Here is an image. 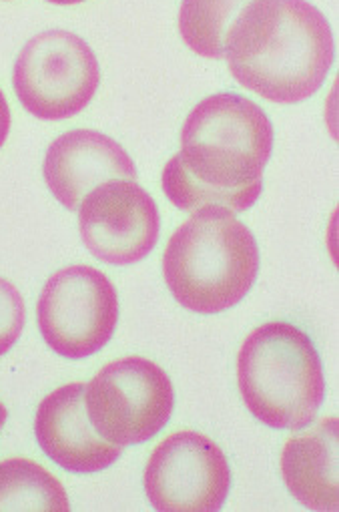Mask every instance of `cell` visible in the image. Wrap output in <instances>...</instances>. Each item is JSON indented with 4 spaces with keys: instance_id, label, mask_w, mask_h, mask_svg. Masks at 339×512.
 Instances as JSON below:
<instances>
[{
    "instance_id": "cell-9",
    "label": "cell",
    "mask_w": 339,
    "mask_h": 512,
    "mask_svg": "<svg viewBox=\"0 0 339 512\" xmlns=\"http://www.w3.org/2000/svg\"><path fill=\"white\" fill-rule=\"evenodd\" d=\"M161 219L155 199L137 181L97 185L79 205L85 247L111 266H131L155 249Z\"/></svg>"
},
{
    "instance_id": "cell-17",
    "label": "cell",
    "mask_w": 339,
    "mask_h": 512,
    "mask_svg": "<svg viewBox=\"0 0 339 512\" xmlns=\"http://www.w3.org/2000/svg\"><path fill=\"white\" fill-rule=\"evenodd\" d=\"M51 5H61V7H71V5H79L85 3V0H47Z\"/></svg>"
},
{
    "instance_id": "cell-3",
    "label": "cell",
    "mask_w": 339,
    "mask_h": 512,
    "mask_svg": "<svg viewBox=\"0 0 339 512\" xmlns=\"http://www.w3.org/2000/svg\"><path fill=\"white\" fill-rule=\"evenodd\" d=\"M259 274L251 229L221 205L197 209L171 235L163 276L171 296L189 312L221 314L237 306Z\"/></svg>"
},
{
    "instance_id": "cell-1",
    "label": "cell",
    "mask_w": 339,
    "mask_h": 512,
    "mask_svg": "<svg viewBox=\"0 0 339 512\" xmlns=\"http://www.w3.org/2000/svg\"><path fill=\"white\" fill-rule=\"evenodd\" d=\"M273 151L265 111L237 93L203 99L181 129V151L161 175L167 199L181 211L221 205L247 211L263 191V169Z\"/></svg>"
},
{
    "instance_id": "cell-13",
    "label": "cell",
    "mask_w": 339,
    "mask_h": 512,
    "mask_svg": "<svg viewBox=\"0 0 339 512\" xmlns=\"http://www.w3.org/2000/svg\"><path fill=\"white\" fill-rule=\"evenodd\" d=\"M69 508L65 486L45 466L29 458L0 462V512H67Z\"/></svg>"
},
{
    "instance_id": "cell-5",
    "label": "cell",
    "mask_w": 339,
    "mask_h": 512,
    "mask_svg": "<svg viewBox=\"0 0 339 512\" xmlns=\"http://www.w3.org/2000/svg\"><path fill=\"white\" fill-rule=\"evenodd\" d=\"M85 402L95 432L123 448L143 444L167 426L175 392L161 366L129 356L101 368L85 388Z\"/></svg>"
},
{
    "instance_id": "cell-2",
    "label": "cell",
    "mask_w": 339,
    "mask_h": 512,
    "mask_svg": "<svg viewBox=\"0 0 339 512\" xmlns=\"http://www.w3.org/2000/svg\"><path fill=\"white\" fill-rule=\"evenodd\" d=\"M333 55L331 27L307 0H251L225 43L237 83L279 105L313 97L329 75Z\"/></svg>"
},
{
    "instance_id": "cell-4",
    "label": "cell",
    "mask_w": 339,
    "mask_h": 512,
    "mask_svg": "<svg viewBox=\"0 0 339 512\" xmlns=\"http://www.w3.org/2000/svg\"><path fill=\"white\" fill-rule=\"evenodd\" d=\"M237 382L247 410L275 430L309 426L325 398L321 358L309 336L287 322L263 324L245 338Z\"/></svg>"
},
{
    "instance_id": "cell-8",
    "label": "cell",
    "mask_w": 339,
    "mask_h": 512,
    "mask_svg": "<svg viewBox=\"0 0 339 512\" xmlns=\"http://www.w3.org/2000/svg\"><path fill=\"white\" fill-rule=\"evenodd\" d=\"M145 494L161 512H215L231 488L225 452L193 430L167 436L145 466Z\"/></svg>"
},
{
    "instance_id": "cell-6",
    "label": "cell",
    "mask_w": 339,
    "mask_h": 512,
    "mask_svg": "<svg viewBox=\"0 0 339 512\" xmlns=\"http://www.w3.org/2000/svg\"><path fill=\"white\" fill-rule=\"evenodd\" d=\"M101 83L93 49L69 31L33 37L13 69V87L21 105L45 121L79 115L93 101Z\"/></svg>"
},
{
    "instance_id": "cell-7",
    "label": "cell",
    "mask_w": 339,
    "mask_h": 512,
    "mask_svg": "<svg viewBox=\"0 0 339 512\" xmlns=\"http://www.w3.org/2000/svg\"><path fill=\"white\" fill-rule=\"evenodd\" d=\"M37 322L47 346L69 360L103 350L119 322V298L113 282L91 266L59 270L45 284Z\"/></svg>"
},
{
    "instance_id": "cell-14",
    "label": "cell",
    "mask_w": 339,
    "mask_h": 512,
    "mask_svg": "<svg viewBox=\"0 0 339 512\" xmlns=\"http://www.w3.org/2000/svg\"><path fill=\"white\" fill-rule=\"evenodd\" d=\"M249 3L251 0H183L179 33L199 57L225 59L227 35Z\"/></svg>"
},
{
    "instance_id": "cell-15",
    "label": "cell",
    "mask_w": 339,
    "mask_h": 512,
    "mask_svg": "<svg viewBox=\"0 0 339 512\" xmlns=\"http://www.w3.org/2000/svg\"><path fill=\"white\" fill-rule=\"evenodd\" d=\"M27 322V308L21 292L9 280L0 278V356L19 342Z\"/></svg>"
},
{
    "instance_id": "cell-10",
    "label": "cell",
    "mask_w": 339,
    "mask_h": 512,
    "mask_svg": "<svg viewBox=\"0 0 339 512\" xmlns=\"http://www.w3.org/2000/svg\"><path fill=\"white\" fill-rule=\"evenodd\" d=\"M43 175L55 199L69 211L101 183L135 181L137 167L129 153L109 135L75 129L57 137L45 155Z\"/></svg>"
},
{
    "instance_id": "cell-12",
    "label": "cell",
    "mask_w": 339,
    "mask_h": 512,
    "mask_svg": "<svg viewBox=\"0 0 339 512\" xmlns=\"http://www.w3.org/2000/svg\"><path fill=\"white\" fill-rule=\"evenodd\" d=\"M337 418H325L305 434L291 436L281 452L287 490L309 510L339 508Z\"/></svg>"
},
{
    "instance_id": "cell-18",
    "label": "cell",
    "mask_w": 339,
    "mask_h": 512,
    "mask_svg": "<svg viewBox=\"0 0 339 512\" xmlns=\"http://www.w3.org/2000/svg\"><path fill=\"white\" fill-rule=\"evenodd\" d=\"M7 418H9V412H7L5 404H3V402H0V430H3V426H5Z\"/></svg>"
},
{
    "instance_id": "cell-11",
    "label": "cell",
    "mask_w": 339,
    "mask_h": 512,
    "mask_svg": "<svg viewBox=\"0 0 339 512\" xmlns=\"http://www.w3.org/2000/svg\"><path fill=\"white\" fill-rule=\"evenodd\" d=\"M85 388L83 382L57 388L39 404L35 418V434L43 452L75 474L101 472L121 456V446L95 432L87 414Z\"/></svg>"
},
{
    "instance_id": "cell-16",
    "label": "cell",
    "mask_w": 339,
    "mask_h": 512,
    "mask_svg": "<svg viewBox=\"0 0 339 512\" xmlns=\"http://www.w3.org/2000/svg\"><path fill=\"white\" fill-rule=\"evenodd\" d=\"M9 133H11V107L5 93L0 91V147L5 145Z\"/></svg>"
}]
</instances>
